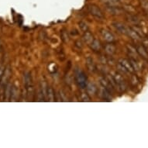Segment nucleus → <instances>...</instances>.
I'll return each mask as SVG.
<instances>
[{"label":"nucleus","mask_w":148,"mask_h":148,"mask_svg":"<svg viewBox=\"0 0 148 148\" xmlns=\"http://www.w3.org/2000/svg\"><path fill=\"white\" fill-rule=\"evenodd\" d=\"M80 99L81 101L82 102H89L90 101V97L88 95V93L86 92H82L80 95Z\"/></svg>","instance_id":"19"},{"label":"nucleus","mask_w":148,"mask_h":148,"mask_svg":"<svg viewBox=\"0 0 148 148\" xmlns=\"http://www.w3.org/2000/svg\"><path fill=\"white\" fill-rule=\"evenodd\" d=\"M86 89H87V92L89 95H95L96 92H97V87L94 83L89 82L86 85Z\"/></svg>","instance_id":"13"},{"label":"nucleus","mask_w":148,"mask_h":148,"mask_svg":"<svg viewBox=\"0 0 148 148\" xmlns=\"http://www.w3.org/2000/svg\"><path fill=\"white\" fill-rule=\"evenodd\" d=\"M136 51L138 53L139 56H140L142 58L147 60L148 59V51H147V49L143 46V45H138L136 47Z\"/></svg>","instance_id":"8"},{"label":"nucleus","mask_w":148,"mask_h":148,"mask_svg":"<svg viewBox=\"0 0 148 148\" xmlns=\"http://www.w3.org/2000/svg\"><path fill=\"white\" fill-rule=\"evenodd\" d=\"M102 1L108 5H112L115 3H116L117 2H119V0H102Z\"/></svg>","instance_id":"21"},{"label":"nucleus","mask_w":148,"mask_h":148,"mask_svg":"<svg viewBox=\"0 0 148 148\" xmlns=\"http://www.w3.org/2000/svg\"><path fill=\"white\" fill-rule=\"evenodd\" d=\"M86 66H87L88 69L89 71H95V63H94V61H93V59L91 58H88L86 59Z\"/></svg>","instance_id":"15"},{"label":"nucleus","mask_w":148,"mask_h":148,"mask_svg":"<svg viewBox=\"0 0 148 148\" xmlns=\"http://www.w3.org/2000/svg\"><path fill=\"white\" fill-rule=\"evenodd\" d=\"M107 10H108V12H109L110 14L112 15L119 14V13H121L122 12L120 9L116 7V6H113V5H108Z\"/></svg>","instance_id":"16"},{"label":"nucleus","mask_w":148,"mask_h":148,"mask_svg":"<svg viewBox=\"0 0 148 148\" xmlns=\"http://www.w3.org/2000/svg\"><path fill=\"white\" fill-rule=\"evenodd\" d=\"M101 35H102V38L106 40V42H113L114 41V36L112 35L111 33L106 29H101Z\"/></svg>","instance_id":"7"},{"label":"nucleus","mask_w":148,"mask_h":148,"mask_svg":"<svg viewBox=\"0 0 148 148\" xmlns=\"http://www.w3.org/2000/svg\"><path fill=\"white\" fill-rule=\"evenodd\" d=\"M119 67L120 70L124 73H132L134 71V69L132 66L130 60L126 58H121L119 61Z\"/></svg>","instance_id":"2"},{"label":"nucleus","mask_w":148,"mask_h":148,"mask_svg":"<svg viewBox=\"0 0 148 148\" xmlns=\"http://www.w3.org/2000/svg\"><path fill=\"white\" fill-rule=\"evenodd\" d=\"M126 34L128 35L131 39L134 40H139L140 39V34L137 33V32L135 30V29H127V33Z\"/></svg>","instance_id":"11"},{"label":"nucleus","mask_w":148,"mask_h":148,"mask_svg":"<svg viewBox=\"0 0 148 148\" xmlns=\"http://www.w3.org/2000/svg\"><path fill=\"white\" fill-rule=\"evenodd\" d=\"M129 21H130L131 23H134V24H137L139 23V20H137V18H136L135 16H130L129 17Z\"/></svg>","instance_id":"22"},{"label":"nucleus","mask_w":148,"mask_h":148,"mask_svg":"<svg viewBox=\"0 0 148 148\" xmlns=\"http://www.w3.org/2000/svg\"><path fill=\"white\" fill-rule=\"evenodd\" d=\"M99 95L100 97L102 98V99L106 100V101H111V99H112V97H111V95H110V92L103 87H102V88H101V90H100Z\"/></svg>","instance_id":"10"},{"label":"nucleus","mask_w":148,"mask_h":148,"mask_svg":"<svg viewBox=\"0 0 148 148\" xmlns=\"http://www.w3.org/2000/svg\"><path fill=\"white\" fill-rule=\"evenodd\" d=\"M47 98L50 102H53L54 100V91L51 87L47 88Z\"/></svg>","instance_id":"17"},{"label":"nucleus","mask_w":148,"mask_h":148,"mask_svg":"<svg viewBox=\"0 0 148 148\" xmlns=\"http://www.w3.org/2000/svg\"><path fill=\"white\" fill-rule=\"evenodd\" d=\"M24 84L25 87H26V89L27 91V94L28 95H32L33 94V91H34V88H33V82H32V78L31 75L29 72L25 74L24 76Z\"/></svg>","instance_id":"5"},{"label":"nucleus","mask_w":148,"mask_h":148,"mask_svg":"<svg viewBox=\"0 0 148 148\" xmlns=\"http://www.w3.org/2000/svg\"><path fill=\"white\" fill-rule=\"evenodd\" d=\"M112 26L116 28L117 31H119L120 34H126L127 33V29L128 28L125 26L124 24H123L122 23H112Z\"/></svg>","instance_id":"9"},{"label":"nucleus","mask_w":148,"mask_h":148,"mask_svg":"<svg viewBox=\"0 0 148 148\" xmlns=\"http://www.w3.org/2000/svg\"><path fill=\"white\" fill-rule=\"evenodd\" d=\"M112 80L114 82L115 85L118 88V89L120 91H125L126 88V82L124 80L123 77L119 74V73H115L112 75Z\"/></svg>","instance_id":"3"},{"label":"nucleus","mask_w":148,"mask_h":148,"mask_svg":"<svg viewBox=\"0 0 148 148\" xmlns=\"http://www.w3.org/2000/svg\"><path fill=\"white\" fill-rule=\"evenodd\" d=\"M99 82H100V84L102 85V87L105 88L106 89L108 90L109 92H113L114 88H113V86H112L111 82H109V80H108L107 78H100Z\"/></svg>","instance_id":"6"},{"label":"nucleus","mask_w":148,"mask_h":148,"mask_svg":"<svg viewBox=\"0 0 148 148\" xmlns=\"http://www.w3.org/2000/svg\"><path fill=\"white\" fill-rule=\"evenodd\" d=\"M79 25V27H80V29L84 32L88 31V25L85 23V22H80L78 23Z\"/></svg>","instance_id":"20"},{"label":"nucleus","mask_w":148,"mask_h":148,"mask_svg":"<svg viewBox=\"0 0 148 148\" xmlns=\"http://www.w3.org/2000/svg\"><path fill=\"white\" fill-rule=\"evenodd\" d=\"M88 10L90 14L95 16L97 19L99 20H102L104 19V14L102 12V10H100L99 8L98 7L97 5H88Z\"/></svg>","instance_id":"4"},{"label":"nucleus","mask_w":148,"mask_h":148,"mask_svg":"<svg viewBox=\"0 0 148 148\" xmlns=\"http://www.w3.org/2000/svg\"><path fill=\"white\" fill-rule=\"evenodd\" d=\"M105 52L109 54V55H113L115 53H116V47L112 44H106V46L104 47Z\"/></svg>","instance_id":"12"},{"label":"nucleus","mask_w":148,"mask_h":148,"mask_svg":"<svg viewBox=\"0 0 148 148\" xmlns=\"http://www.w3.org/2000/svg\"><path fill=\"white\" fill-rule=\"evenodd\" d=\"M90 46H91V48L94 51H99L101 48V44H100V42L98 40H94L92 42V44H90Z\"/></svg>","instance_id":"18"},{"label":"nucleus","mask_w":148,"mask_h":148,"mask_svg":"<svg viewBox=\"0 0 148 148\" xmlns=\"http://www.w3.org/2000/svg\"><path fill=\"white\" fill-rule=\"evenodd\" d=\"M143 46L147 49V51H148V39H144L143 40Z\"/></svg>","instance_id":"24"},{"label":"nucleus","mask_w":148,"mask_h":148,"mask_svg":"<svg viewBox=\"0 0 148 148\" xmlns=\"http://www.w3.org/2000/svg\"><path fill=\"white\" fill-rule=\"evenodd\" d=\"M75 80L76 84L80 88H85L87 85V77L84 71L82 70H76L75 73Z\"/></svg>","instance_id":"1"},{"label":"nucleus","mask_w":148,"mask_h":148,"mask_svg":"<svg viewBox=\"0 0 148 148\" xmlns=\"http://www.w3.org/2000/svg\"><path fill=\"white\" fill-rule=\"evenodd\" d=\"M64 34H65V32H61V38H62V40H63L64 42L68 41V34H66V35H64Z\"/></svg>","instance_id":"23"},{"label":"nucleus","mask_w":148,"mask_h":148,"mask_svg":"<svg viewBox=\"0 0 148 148\" xmlns=\"http://www.w3.org/2000/svg\"><path fill=\"white\" fill-rule=\"evenodd\" d=\"M82 39L85 44H89V45L92 44V42L94 40V38H93L92 34L88 31L85 32V34H84V35H83L82 36Z\"/></svg>","instance_id":"14"}]
</instances>
